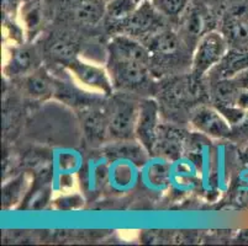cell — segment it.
I'll use <instances>...</instances> for the list:
<instances>
[{
  "instance_id": "obj_1",
  "label": "cell",
  "mask_w": 248,
  "mask_h": 246,
  "mask_svg": "<svg viewBox=\"0 0 248 246\" xmlns=\"http://www.w3.org/2000/svg\"><path fill=\"white\" fill-rule=\"evenodd\" d=\"M150 64L131 58L108 54V73L114 87L137 89L148 81Z\"/></svg>"
},
{
  "instance_id": "obj_2",
  "label": "cell",
  "mask_w": 248,
  "mask_h": 246,
  "mask_svg": "<svg viewBox=\"0 0 248 246\" xmlns=\"http://www.w3.org/2000/svg\"><path fill=\"white\" fill-rule=\"evenodd\" d=\"M226 37L216 31H207L195 44L193 54V71L198 75H202L211 71L227 53Z\"/></svg>"
},
{
  "instance_id": "obj_3",
  "label": "cell",
  "mask_w": 248,
  "mask_h": 246,
  "mask_svg": "<svg viewBox=\"0 0 248 246\" xmlns=\"http://www.w3.org/2000/svg\"><path fill=\"white\" fill-rule=\"evenodd\" d=\"M139 105L125 99H116L111 105L109 118V135L117 142L131 141L136 137Z\"/></svg>"
},
{
  "instance_id": "obj_4",
  "label": "cell",
  "mask_w": 248,
  "mask_h": 246,
  "mask_svg": "<svg viewBox=\"0 0 248 246\" xmlns=\"http://www.w3.org/2000/svg\"><path fill=\"white\" fill-rule=\"evenodd\" d=\"M161 14L152 4L143 1L142 5L137 6L131 16L121 24V30L125 35L136 40L140 37L148 38L161 31Z\"/></svg>"
},
{
  "instance_id": "obj_5",
  "label": "cell",
  "mask_w": 248,
  "mask_h": 246,
  "mask_svg": "<svg viewBox=\"0 0 248 246\" xmlns=\"http://www.w3.org/2000/svg\"><path fill=\"white\" fill-rule=\"evenodd\" d=\"M66 67L83 87L100 92L105 96H110L112 94L114 84L108 71H105L104 68L85 63L79 58L69 62Z\"/></svg>"
},
{
  "instance_id": "obj_6",
  "label": "cell",
  "mask_w": 248,
  "mask_h": 246,
  "mask_svg": "<svg viewBox=\"0 0 248 246\" xmlns=\"http://www.w3.org/2000/svg\"><path fill=\"white\" fill-rule=\"evenodd\" d=\"M190 123L202 135L210 138H227L232 133V126L217 108L199 106L190 114Z\"/></svg>"
},
{
  "instance_id": "obj_7",
  "label": "cell",
  "mask_w": 248,
  "mask_h": 246,
  "mask_svg": "<svg viewBox=\"0 0 248 246\" xmlns=\"http://www.w3.org/2000/svg\"><path fill=\"white\" fill-rule=\"evenodd\" d=\"M158 105L155 100H143L139 105L136 122V138L148 154L155 153V137L159 127Z\"/></svg>"
},
{
  "instance_id": "obj_8",
  "label": "cell",
  "mask_w": 248,
  "mask_h": 246,
  "mask_svg": "<svg viewBox=\"0 0 248 246\" xmlns=\"http://www.w3.org/2000/svg\"><path fill=\"white\" fill-rule=\"evenodd\" d=\"M227 42L234 49L248 51V8L246 4H233L229 9L224 22Z\"/></svg>"
},
{
  "instance_id": "obj_9",
  "label": "cell",
  "mask_w": 248,
  "mask_h": 246,
  "mask_svg": "<svg viewBox=\"0 0 248 246\" xmlns=\"http://www.w3.org/2000/svg\"><path fill=\"white\" fill-rule=\"evenodd\" d=\"M186 138L188 137L184 134L183 130L169 126L159 125L153 154L168 160L179 159L180 154L186 150Z\"/></svg>"
},
{
  "instance_id": "obj_10",
  "label": "cell",
  "mask_w": 248,
  "mask_h": 246,
  "mask_svg": "<svg viewBox=\"0 0 248 246\" xmlns=\"http://www.w3.org/2000/svg\"><path fill=\"white\" fill-rule=\"evenodd\" d=\"M141 176L150 188L163 189L172 181V165L168 159L157 157L143 164Z\"/></svg>"
},
{
  "instance_id": "obj_11",
  "label": "cell",
  "mask_w": 248,
  "mask_h": 246,
  "mask_svg": "<svg viewBox=\"0 0 248 246\" xmlns=\"http://www.w3.org/2000/svg\"><path fill=\"white\" fill-rule=\"evenodd\" d=\"M183 44L186 43L178 33L173 31L161 30L148 37L147 44L145 46L147 47L150 53L155 57L170 58L177 56L182 51Z\"/></svg>"
},
{
  "instance_id": "obj_12",
  "label": "cell",
  "mask_w": 248,
  "mask_h": 246,
  "mask_svg": "<svg viewBox=\"0 0 248 246\" xmlns=\"http://www.w3.org/2000/svg\"><path fill=\"white\" fill-rule=\"evenodd\" d=\"M139 177L137 164L128 159L116 158L110 164L109 182L117 191H126L134 187Z\"/></svg>"
},
{
  "instance_id": "obj_13",
  "label": "cell",
  "mask_w": 248,
  "mask_h": 246,
  "mask_svg": "<svg viewBox=\"0 0 248 246\" xmlns=\"http://www.w3.org/2000/svg\"><path fill=\"white\" fill-rule=\"evenodd\" d=\"M24 89L31 99L46 100L55 94L56 84L44 69H36L26 75L24 80Z\"/></svg>"
},
{
  "instance_id": "obj_14",
  "label": "cell",
  "mask_w": 248,
  "mask_h": 246,
  "mask_svg": "<svg viewBox=\"0 0 248 246\" xmlns=\"http://www.w3.org/2000/svg\"><path fill=\"white\" fill-rule=\"evenodd\" d=\"M248 69V51H240V49L232 48L227 51L224 58L216 64L211 71L218 73L220 80L233 79L242 72Z\"/></svg>"
},
{
  "instance_id": "obj_15",
  "label": "cell",
  "mask_w": 248,
  "mask_h": 246,
  "mask_svg": "<svg viewBox=\"0 0 248 246\" xmlns=\"http://www.w3.org/2000/svg\"><path fill=\"white\" fill-rule=\"evenodd\" d=\"M207 16L200 9H191L188 11L180 26L179 36L184 43L199 41L204 33L207 32Z\"/></svg>"
},
{
  "instance_id": "obj_16",
  "label": "cell",
  "mask_w": 248,
  "mask_h": 246,
  "mask_svg": "<svg viewBox=\"0 0 248 246\" xmlns=\"http://www.w3.org/2000/svg\"><path fill=\"white\" fill-rule=\"evenodd\" d=\"M82 123L85 135L92 143H100L109 134L108 115L98 110H90L85 112Z\"/></svg>"
},
{
  "instance_id": "obj_17",
  "label": "cell",
  "mask_w": 248,
  "mask_h": 246,
  "mask_svg": "<svg viewBox=\"0 0 248 246\" xmlns=\"http://www.w3.org/2000/svg\"><path fill=\"white\" fill-rule=\"evenodd\" d=\"M78 53V46L71 38L66 36H57L51 40L48 43V54L56 62L67 65L69 62L76 59Z\"/></svg>"
},
{
  "instance_id": "obj_18",
  "label": "cell",
  "mask_w": 248,
  "mask_h": 246,
  "mask_svg": "<svg viewBox=\"0 0 248 246\" xmlns=\"http://www.w3.org/2000/svg\"><path fill=\"white\" fill-rule=\"evenodd\" d=\"M105 9L98 0H78L72 6V15L80 24L94 25L103 17Z\"/></svg>"
},
{
  "instance_id": "obj_19",
  "label": "cell",
  "mask_w": 248,
  "mask_h": 246,
  "mask_svg": "<svg viewBox=\"0 0 248 246\" xmlns=\"http://www.w3.org/2000/svg\"><path fill=\"white\" fill-rule=\"evenodd\" d=\"M37 57L35 52L29 48H19L11 54L10 62L6 67L9 75H24L32 73L35 69V63Z\"/></svg>"
},
{
  "instance_id": "obj_20",
  "label": "cell",
  "mask_w": 248,
  "mask_h": 246,
  "mask_svg": "<svg viewBox=\"0 0 248 246\" xmlns=\"http://www.w3.org/2000/svg\"><path fill=\"white\" fill-rule=\"evenodd\" d=\"M137 6L136 0H111L105 8V15L110 22L121 25L131 16Z\"/></svg>"
},
{
  "instance_id": "obj_21",
  "label": "cell",
  "mask_w": 248,
  "mask_h": 246,
  "mask_svg": "<svg viewBox=\"0 0 248 246\" xmlns=\"http://www.w3.org/2000/svg\"><path fill=\"white\" fill-rule=\"evenodd\" d=\"M109 170L110 165L105 164L104 160H92L85 170V180L89 188H98L109 181Z\"/></svg>"
},
{
  "instance_id": "obj_22",
  "label": "cell",
  "mask_w": 248,
  "mask_h": 246,
  "mask_svg": "<svg viewBox=\"0 0 248 246\" xmlns=\"http://www.w3.org/2000/svg\"><path fill=\"white\" fill-rule=\"evenodd\" d=\"M152 5L162 16L175 17L186 11L188 0H152Z\"/></svg>"
},
{
  "instance_id": "obj_23",
  "label": "cell",
  "mask_w": 248,
  "mask_h": 246,
  "mask_svg": "<svg viewBox=\"0 0 248 246\" xmlns=\"http://www.w3.org/2000/svg\"><path fill=\"white\" fill-rule=\"evenodd\" d=\"M25 25L28 27L29 30H36L41 22V13H40V9L37 6H31L26 10L25 13Z\"/></svg>"
},
{
  "instance_id": "obj_24",
  "label": "cell",
  "mask_w": 248,
  "mask_h": 246,
  "mask_svg": "<svg viewBox=\"0 0 248 246\" xmlns=\"http://www.w3.org/2000/svg\"><path fill=\"white\" fill-rule=\"evenodd\" d=\"M233 79H236V80H237V85L248 89V69L247 71L242 72L241 74H238V75Z\"/></svg>"
},
{
  "instance_id": "obj_25",
  "label": "cell",
  "mask_w": 248,
  "mask_h": 246,
  "mask_svg": "<svg viewBox=\"0 0 248 246\" xmlns=\"http://www.w3.org/2000/svg\"><path fill=\"white\" fill-rule=\"evenodd\" d=\"M237 128H238V130L242 133V134H247L248 135V112L246 114L245 118H243L242 121L238 123Z\"/></svg>"
},
{
  "instance_id": "obj_26",
  "label": "cell",
  "mask_w": 248,
  "mask_h": 246,
  "mask_svg": "<svg viewBox=\"0 0 248 246\" xmlns=\"http://www.w3.org/2000/svg\"><path fill=\"white\" fill-rule=\"evenodd\" d=\"M137 3H143V1H148V0H136Z\"/></svg>"
}]
</instances>
